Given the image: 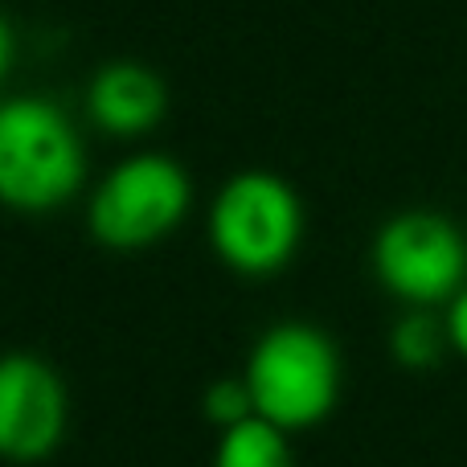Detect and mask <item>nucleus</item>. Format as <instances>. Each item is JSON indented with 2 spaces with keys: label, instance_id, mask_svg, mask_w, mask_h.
Returning a JSON list of instances; mask_svg holds the SVG:
<instances>
[{
  "label": "nucleus",
  "instance_id": "obj_1",
  "mask_svg": "<svg viewBox=\"0 0 467 467\" xmlns=\"http://www.w3.org/2000/svg\"><path fill=\"white\" fill-rule=\"evenodd\" d=\"M246 386L258 419L279 431H304L328 419L340 394V357L324 332L307 324H279L250 353Z\"/></svg>",
  "mask_w": 467,
  "mask_h": 467
},
{
  "label": "nucleus",
  "instance_id": "obj_5",
  "mask_svg": "<svg viewBox=\"0 0 467 467\" xmlns=\"http://www.w3.org/2000/svg\"><path fill=\"white\" fill-rule=\"evenodd\" d=\"M189 210V177L169 156H136L103 181L90 205V230L115 250L164 238Z\"/></svg>",
  "mask_w": 467,
  "mask_h": 467
},
{
  "label": "nucleus",
  "instance_id": "obj_4",
  "mask_svg": "<svg viewBox=\"0 0 467 467\" xmlns=\"http://www.w3.org/2000/svg\"><path fill=\"white\" fill-rule=\"evenodd\" d=\"M213 250L242 275H271L296 254L299 202L279 177L246 172L213 202Z\"/></svg>",
  "mask_w": 467,
  "mask_h": 467
},
{
  "label": "nucleus",
  "instance_id": "obj_8",
  "mask_svg": "<svg viewBox=\"0 0 467 467\" xmlns=\"http://www.w3.org/2000/svg\"><path fill=\"white\" fill-rule=\"evenodd\" d=\"M213 467H296V460H291L283 431L254 414L222 435Z\"/></svg>",
  "mask_w": 467,
  "mask_h": 467
},
{
  "label": "nucleus",
  "instance_id": "obj_6",
  "mask_svg": "<svg viewBox=\"0 0 467 467\" xmlns=\"http://www.w3.org/2000/svg\"><path fill=\"white\" fill-rule=\"evenodd\" d=\"M66 386L37 357H0V460L37 463L66 435Z\"/></svg>",
  "mask_w": 467,
  "mask_h": 467
},
{
  "label": "nucleus",
  "instance_id": "obj_10",
  "mask_svg": "<svg viewBox=\"0 0 467 467\" xmlns=\"http://www.w3.org/2000/svg\"><path fill=\"white\" fill-rule=\"evenodd\" d=\"M254 394H250L246 378L242 381H213L210 394H205V419L218 422V427H238V422L254 419Z\"/></svg>",
  "mask_w": 467,
  "mask_h": 467
},
{
  "label": "nucleus",
  "instance_id": "obj_7",
  "mask_svg": "<svg viewBox=\"0 0 467 467\" xmlns=\"http://www.w3.org/2000/svg\"><path fill=\"white\" fill-rule=\"evenodd\" d=\"M90 115L119 136L144 131L164 115V82L136 62H115L90 87Z\"/></svg>",
  "mask_w": 467,
  "mask_h": 467
},
{
  "label": "nucleus",
  "instance_id": "obj_3",
  "mask_svg": "<svg viewBox=\"0 0 467 467\" xmlns=\"http://www.w3.org/2000/svg\"><path fill=\"white\" fill-rule=\"evenodd\" d=\"M373 271L406 304H447L467 287V238L443 213H402L373 242Z\"/></svg>",
  "mask_w": 467,
  "mask_h": 467
},
{
  "label": "nucleus",
  "instance_id": "obj_2",
  "mask_svg": "<svg viewBox=\"0 0 467 467\" xmlns=\"http://www.w3.org/2000/svg\"><path fill=\"white\" fill-rule=\"evenodd\" d=\"M82 148L70 119L46 99L0 107V202L16 210H54L78 189Z\"/></svg>",
  "mask_w": 467,
  "mask_h": 467
},
{
  "label": "nucleus",
  "instance_id": "obj_9",
  "mask_svg": "<svg viewBox=\"0 0 467 467\" xmlns=\"http://www.w3.org/2000/svg\"><path fill=\"white\" fill-rule=\"evenodd\" d=\"M447 345H451L447 340V324H439L427 312L402 316L394 324V332H389V348H394L398 365H406V369H431L443 357Z\"/></svg>",
  "mask_w": 467,
  "mask_h": 467
},
{
  "label": "nucleus",
  "instance_id": "obj_12",
  "mask_svg": "<svg viewBox=\"0 0 467 467\" xmlns=\"http://www.w3.org/2000/svg\"><path fill=\"white\" fill-rule=\"evenodd\" d=\"M8 62H13V37H8V25L0 21V78H5Z\"/></svg>",
  "mask_w": 467,
  "mask_h": 467
},
{
  "label": "nucleus",
  "instance_id": "obj_11",
  "mask_svg": "<svg viewBox=\"0 0 467 467\" xmlns=\"http://www.w3.org/2000/svg\"><path fill=\"white\" fill-rule=\"evenodd\" d=\"M447 340L460 357H467V287L451 299V312H447Z\"/></svg>",
  "mask_w": 467,
  "mask_h": 467
}]
</instances>
